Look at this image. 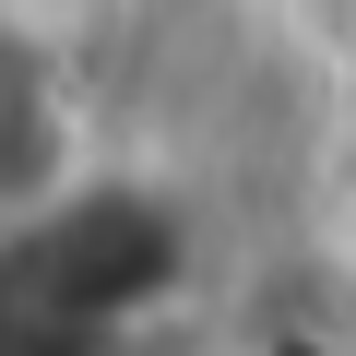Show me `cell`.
<instances>
[{
  "label": "cell",
  "mask_w": 356,
  "mask_h": 356,
  "mask_svg": "<svg viewBox=\"0 0 356 356\" xmlns=\"http://www.w3.org/2000/svg\"><path fill=\"white\" fill-rule=\"evenodd\" d=\"M107 166V95L48 24V0H0V250L60 226Z\"/></svg>",
  "instance_id": "obj_1"
}]
</instances>
